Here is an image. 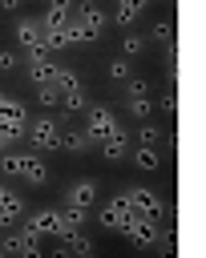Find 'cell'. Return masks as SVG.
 Instances as JSON below:
<instances>
[{
	"label": "cell",
	"mask_w": 206,
	"mask_h": 258,
	"mask_svg": "<svg viewBox=\"0 0 206 258\" xmlns=\"http://www.w3.org/2000/svg\"><path fill=\"white\" fill-rule=\"evenodd\" d=\"M61 129H65V121H53V117H36L32 125H28V137H32V145L36 149H61Z\"/></svg>",
	"instance_id": "6da1fadb"
},
{
	"label": "cell",
	"mask_w": 206,
	"mask_h": 258,
	"mask_svg": "<svg viewBox=\"0 0 206 258\" xmlns=\"http://www.w3.org/2000/svg\"><path fill=\"white\" fill-rule=\"evenodd\" d=\"M133 218H141V214L129 206V198H125V194L109 198V206L101 210V222H105V226H113V230H121V226H125V222H133ZM149 222H153V218H149Z\"/></svg>",
	"instance_id": "7a4b0ae2"
},
{
	"label": "cell",
	"mask_w": 206,
	"mask_h": 258,
	"mask_svg": "<svg viewBox=\"0 0 206 258\" xmlns=\"http://www.w3.org/2000/svg\"><path fill=\"white\" fill-rule=\"evenodd\" d=\"M125 198H129V206H133L141 218H153V222H158V218H162V210H166V206H162V198H158L153 189H141V185H137V189H125Z\"/></svg>",
	"instance_id": "3957f363"
},
{
	"label": "cell",
	"mask_w": 206,
	"mask_h": 258,
	"mask_svg": "<svg viewBox=\"0 0 206 258\" xmlns=\"http://www.w3.org/2000/svg\"><path fill=\"white\" fill-rule=\"evenodd\" d=\"M4 250H8V254H28V258H36V250H40V234H36L32 226H20L12 238H4Z\"/></svg>",
	"instance_id": "277c9868"
},
{
	"label": "cell",
	"mask_w": 206,
	"mask_h": 258,
	"mask_svg": "<svg viewBox=\"0 0 206 258\" xmlns=\"http://www.w3.org/2000/svg\"><path fill=\"white\" fill-rule=\"evenodd\" d=\"M0 125H4V129H16V133L28 137V117H24L20 101H12L8 93H0Z\"/></svg>",
	"instance_id": "5b68a950"
},
{
	"label": "cell",
	"mask_w": 206,
	"mask_h": 258,
	"mask_svg": "<svg viewBox=\"0 0 206 258\" xmlns=\"http://www.w3.org/2000/svg\"><path fill=\"white\" fill-rule=\"evenodd\" d=\"M16 40H20L28 52H36V48L48 52V48H44V32H40V20H32V16H20V20H16Z\"/></svg>",
	"instance_id": "8992f818"
},
{
	"label": "cell",
	"mask_w": 206,
	"mask_h": 258,
	"mask_svg": "<svg viewBox=\"0 0 206 258\" xmlns=\"http://www.w3.org/2000/svg\"><path fill=\"white\" fill-rule=\"evenodd\" d=\"M117 129V117L105 109V105H93L89 109V133H93V141H101L105 133H113Z\"/></svg>",
	"instance_id": "52a82bcc"
},
{
	"label": "cell",
	"mask_w": 206,
	"mask_h": 258,
	"mask_svg": "<svg viewBox=\"0 0 206 258\" xmlns=\"http://www.w3.org/2000/svg\"><path fill=\"white\" fill-rule=\"evenodd\" d=\"M20 214H24V202H20V194H12L8 185H0V226H12V222H20Z\"/></svg>",
	"instance_id": "ba28073f"
},
{
	"label": "cell",
	"mask_w": 206,
	"mask_h": 258,
	"mask_svg": "<svg viewBox=\"0 0 206 258\" xmlns=\"http://www.w3.org/2000/svg\"><path fill=\"white\" fill-rule=\"evenodd\" d=\"M61 145H65V149H73V153H89L97 141H93V133H89V129H69V125H65V129H61Z\"/></svg>",
	"instance_id": "9c48e42d"
},
{
	"label": "cell",
	"mask_w": 206,
	"mask_h": 258,
	"mask_svg": "<svg viewBox=\"0 0 206 258\" xmlns=\"http://www.w3.org/2000/svg\"><path fill=\"white\" fill-rule=\"evenodd\" d=\"M93 198H97V185H93V181H77V185L69 189V210L89 214V210H93Z\"/></svg>",
	"instance_id": "30bf717a"
},
{
	"label": "cell",
	"mask_w": 206,
	"mask_h": 258,
	"mask_svg": "<svg viewBox=\"0 0 206 258\" xmlns=\"http://www.w3.org/2000/svg\"><path fill=\"white\" fill-rule=\"evenodd\" d=\"M77 20L85 24V32H89L93 40H97V36H101V28H105V12H101L97 4H81V8H77Z\"/></svg>",
	"instance_id": "8fae6325"
},
{
	"label": "cell",
	"mask_w": 206,
	"mask_h": 258,
	"mask_svg": "<svg viewBox=\"0 0 206 258\" xmlns=\"http://www.w3.org/2000/svg\"><path fill=\"white\" fill-rule=\"evenodd\" d=\"M125 149H129L125 129H113V133H105V137H101V153H105V157H121Z\"/></svg>",
	"instance_id": "7c38bea8"
},
{
	"label": "cell",
	"mask_w": 206,
	"mask_h": 258,
	"mask_svg": "<svg viewBox=\"0 0 206 258\" xmlns=\"http://www.w3.org/2000/svg\"><path fill=\"white\" fill-rule=\"evenodd\" d=\"M77 89H85V85L77 81V73H73V69H65V64H57V93H61V97H69V93H77Z\"/></svg>",
	"instance_id": "4fadbf2b"
},
{
	"label": "cell",
	"mask_w": 206,
	"mask_h": 258,
	"mask_svg": "<svg viewBox=\"0 0 206 258\" xmlns=\"http://www.w3.org/2000/svg\"><path fill=\"white\" fill-rule=\"evenodd\" d=\"M137 12H141V4H137V0H121V4H117V8H113V20H117V24H125V28H129V24H133V20H137Z\"/></svg>",
	"instance_id": "5bb4252c"
},
{
	"label": "cell",
	"mask_w": 206,
	"mask_h": 258,
	"mask_svg": "<svg viewBox=\"0 0 206 258\" xmlns=\"http://www.w3.org/2000/svg\"><path fill=\"white\" fill-rule=\"evenodd\" d=\"M133 161H137L141 169H158V165H162V157H158V145H141V149L133 153Z\"/></svg>",
	"instance_id": "9a60e30c"
},
{
	"label": "cell",
	"mask_w": 206,
	"mask_h": 258,
	"mask_svg": "<svg viewBox=\"0 0 206 258\" xmlns=\"http://www.w3.org/2000/svg\"><path fill=\"white\" fill-rule=\"evenodd\" d=\"M24 181H32V185H44V181H48V169H44V161H40V157H28Z\"/></svg>",
	"instance_id": "2e32d148"
},
{
	"label": "cell",
	"mask_w": 206,
	"mask_h": 258,
	"mask_svg": "<svg viewBox=\"0 0 206 258\" xmlns=\"http://www.w3.org/2000/svg\"><path fill=\"white\" fill-rule=\"evenodd\" d=\"M109 77H113L117 85H125V81H129V60H125V56H117V60H109Z\"/></svg>",
	"instance_id": "e0dca14e"
},
{
	"label": "cell",
	"mask_w": 206,
	"mask_h": 258,
	"mask_svg": "<svg viewBox=\"0 0 206 258\" xmlns=\"http://www.w3.org/2000/svg\"><path fill=\"white\" fill-rule=\"evenodd\" d=\"M149 36L162 44V40H174V20H158L153 28H149Z\"/></svg>",
	"instance_id": "ac0fdd59"
},
{
	"label": "cell",
	"mask_w": 206,
	"mask_h": 258,
	"mask_svg": "<svg viewBox=\"0 0 206 258\" xmlns=\"http://www.w3.org/2000/svg\"><path fill=\"white\" fill-rule=\"evenodd\" d=\"M125 93H129V101H137V97H149V85L137 81V77H129V81H125Z\"/></svg>",
	"instance_id": "d6986e66"
},
{
	"label": "cell",
	"mask_w": 206,
	"mask_h": 258,
	"mask_svg": "<svg viewBox=\"0 0 206 258\" xmlns=\"http://www.w3.org/2000/svg\"><path fill=\"white\" fill-rule=\"evenodd\" d=\"M149 109H153V101H149V97H137V101H129V113H133V117H141V121L149 117Z\"/></svg>",
	"instance_id": "ffe728a7"
},
{
	"label": "cell",
	"mask_w": 206,
	"mask_h": 258,
	"mask_svg": "<svg viewBox=\"0 0 206 258\" xmlns=\"http://www.w3.org/2000/svg\"><path fill=\"white\" fill-rule=\"evenodd\" d=\"M121 48H125V56H133V52H141V48H145V40H141V36H133V32H125Z\"/></svg>",
	"instance_id": "44dd1931"
},
{
	"label": "cell",
	"mask_w": 206,
	"mask_h": 258,
	"mask_svg": "<svg viewBox=\"0 0 206 258\" xmlns=\"http://www.w3.org/2000/svg\"><path fill=\"white\" fill-rule=\"evenodd\" d=\"M137 137H141V145H158V125H149V121H145Z\"/></svg>",
	"instance_id": "7402d4cb"
},
{
	"label": "cell",
	"mask_w": 206,
	"mask_h": 258,
	"mask_svg": "<svg viewBox=\"0 0 206 258\" xmlns=\"http://www.w3.org/2000/svg\"><path fill=\"white\" fill-rule=\"evenodd\" d=\"M8 69H16V52L12 48H0V73H8Z\"/></svg>",
	"instance_id": "603a6c76"
},
{
	"label": "cell",
	"mask_w": 206,
	"mask_h": 258,
	"mask_svg": "<svg viewBox=\"0 0 206 258\" xmlns=\"http://www.w3.org/2000/svg\"><path fill=\"white\" fill-rule=\"evenodd\" d=\"M20 137H24V133H16V129H4V125H0V149H8V145H12V141H20Z\"/></svg>",
	"instance_id": "cb8c5ba5"
},
{
	"label": "cell",
	"mask_w": 206,
	"mask_h": 258,
	"mask_svg": "<svg viewBox=\"0 0 206 258\" xmlns=\"http://www.w3.org/2000/svg\"><path fill=\"white\" fill-rule=\"evenodd\" d=\"M0 254H8V250H4V238H0Z\"/></svg>",
	"instance_id": "d4e9b609"
},
{
	"label": "cell",
	"mask_w": 206,
	"mask_h": 258,
	"mask_svg": "<svg viewBox=\"0 0 206 258\" xmlns=\"http://www.w3.org/2000/svg\"><path fill=\"white\" fill-rule=\"evenodd\" d=\"M0 165H4V149H0Z\"/></svg>",
	"instance_id": "484cf974"
}]
</instances>
